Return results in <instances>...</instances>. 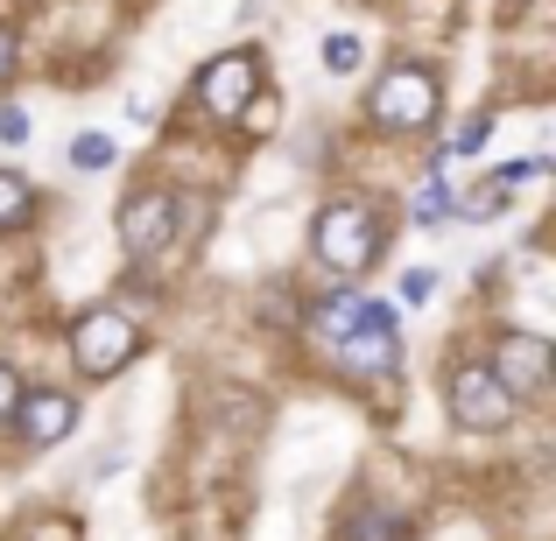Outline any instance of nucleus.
<instances>
[{
    "label": "nucleus",
    "instance_id": "4",
    "mask_svg": "<svg viewBox=\"0 0 556 541\" xmlns=\"http://www.w3.org/2000/svg\"><path fill=\"white\" fill-rule=\"evenodd\" d=\"M135 352H141V331H135V317H121V310H85L78 324H71V359L92 379L121 373Z\"/></svg>",
    "mask_w": 556,
    "mask_h": 541
},
{
    "label": "nucleus",
    "instance_id": "17",
    "mask_svg": "<svg viewBox=\"0 0 556 541\" xmlns=\"http://www.w3.org/2000/svg\"><path fill=\"white\" fill-rule=\"evenodd\" d=\"M486 127H493V120H486V113H472V120H465V127H458V155H472V149H486Z\"/></svg>",
    "mask_w": 556,
    "mask_h": 541
},
{
    "label": "nucleus",
    "instance_id": "14",
    "mask_svg": "<svg viewBox=\"0 0 556 541\" xmlns=\"http://www.w3.org/2000/svg\"><path fill=\"white\" fill-rule=\"evenodd\" d=\"M359 56H367V50H359V36H325V70H331V78H339V70H353Z\"/></svg>",
    "mask_w": 556,
    "mask_h": 541
},
{
    "label": "nucleus",
    "instance_id": "9",
    "mask_svg": "<svg viewBox=\"0 0 556 541\" xmlns=\"http://www.w3.org/2000/svg\"><path fill=\"white\" fill-rule=\"evenodd\" d=\"M8 422L22 429V443L50 450V443H64V436L78 429V401H71V394H22Z\"/></svg>",
    "mask_w": 556,
    "mask_h": 541
},
{
    "label": "nucleus",
    "instance_id": "1",
    "mask_svg": "<svg viewBox=\"0 0 556 541\" xmlns=\"http://www.w3.org/2000/svg\"><path fill=\"white\" fill-rule=\"evenodd\" d=\"M311 331L325 338L331 365H339V373H359V379L394 373V359H402V324H394V310H388V302L353 296V288H339V296H317Z\"/></svg>",
    "mask_w": 556,
    "mask_h": 541
},
{
    "label": "nucleus",
    "instance_id": "10",
    "mask_svg": "<svg viewBox=\"0 0 556 541\" xmlns=\"http://www.w3.org/2000/svg\"><path fill=\"white\" fill-rule=\"evenodd\" d=\"M28 218H36V183L14 177V169H0V232L28 226Z\"/></svg>",
    "mask_w": 556,
    "mask_h": 541
},
{
    "label": "nucleus",
    "instance_id": "12",
    "mask_svg": "<svg viewBox=\"0 0 556 541\" xmlns=\"http://www.w3.org/2000/svg\"><path fill=\"white\" fill-rule=\"evenodd\" d=\"M507 204V183L501 177H486L479 190H465V197H451V218H493Z\"/></svg>",
    "mask_w": 556,
    "mask_h": 541
},
{
    "label": "nucleus",
    "instance_id": "20",
    "mask_svg": "<svg viewBox=\"0 0 556 541\" xmlns=\"http://www.w3.org/2000/svg\"><path fill=\"white\" fill-rule=\"evenodd\" d=\"M535 169H543V163H507V169H493V177H501V183H529Z\"/></svg>",
    "mask_w": 556,
    "mask_h": 541
},
{
    "label": "nucleus",
    "instance_id": "21",
    "mask_svg": "<svg viewBox=\"0 0 556 541\" xmlns=\"http://www.w3.org/2000/svg\"><path fill=\"white\" fill-rule=\"evenodd\" d=\"M8 70H14V28L0 22V78H8Z\"/></svg>",
    "mask_w": 556,
    "mask_h": 541
},
{
    "label": "nucleus",
    "instance_id": "16",
    "mask_svg": "<svg viewBox=\"0 0 556 541\" xmlns=\"http://www.w3.org/2000/svg\"><path fill=\"white\" fill-rule=\"evenodd\" d=\"M0 141H8V149H22V141H28V113L22 106H0Z\"/></svg>",
    "mask_w": 556,
    "mask_h": 541
},
{
    "label": "nucleus",
    "instance_id": "13",
    "mask_svg": "<svg viewBox=\"0 0 556 541\" xmlns=\"http://www.w3.org/2000/svg\"><path fill=\"white\" fill-rule=\"evenodd\" d=\"M71 163H78V169H106L113 163V141L106 134H78V141H71Z\"/></svg>",
    "mask_w": 556,
    "mask_h": 541
},
{
    "label": "nucleus",
    "instance_id": "11",
    "mask_svg": "<svg viewBox=\"0 0 556 541\" xmlns=\"http://www.w3.org/2000/svg\"><path fill=\"white\" fill-rule=\"evenodd\" d=\"M345 541H408V520L380 514V506H359V514L345 520Z\"/></svg>",
    "mask_w": 556,
    "mask_h": 541
},
{
    "label": "nucleus",
    "instance_id": "7",
    "mask_svg": "<svg viewBox=\"0 0 556 541\" xmlns=\"http://www.w3.org/2000/svg\"><path fill=\"white\" fill-rule=\"evenodd\" d=\"M121 240H127L135 260H155L177 240V197H169V190H135V197L121 204Z\"/></svg>",
    "mask_w": 556,
    "mask_h": 541
},
{
    "label": "nucleus",
    "instance_id": "2",
    "mask_svg": "<svg viewBox=\"0 0 556 541\" xmlns=\"http://www.w3.org/2000/svg\"><path fill=\"white\" fill-rule=\"evenodd\" d=\"M317 260H325L331 274H367L374 260H380V218H374V204H359V197H339V204H325L317 211Z\"/></svg>",
    "mask_w": 556,
    "mask_h": 541
},
{
    "label": "nucleus",
    "instance_id": "5",
    "mask_svg": "<svg viewBox=\"0 0 556 541\" xmlns=\"http://www.w3.org/2000/svg\"><path fill=\"white\" fill-rule=\"evenodd\" d=\"M451 415H458V429H507L515 394L493 379L486 359H465V365H451Z\"/></svg>",
    "mask_w": 556,
    "mask_h": 541
},
{
    "label": "nucleus",
    "instance_id": "8",
    "mask_svg": "<svg viewBox=\"0 0 556 541\" xmlns=\"http://www.w3.org/2000/svg\"><path fill=\"white\" fill-rule=\"evenodd\" d=\"M493 379H501L515 401H529V394H543L549 387V345L543 338H529V331H507L501 345H493Z\"/></svg>",
    "mask_w": 556,
    "mask_h": 541
},
{
    "label": "nucleus",
    "instance_id": "18",
    "mask_svg": "<svg viewBox=\"0 0 556 541\" xmlns=\"http://www.w3.org/2000/svg\"><path fill=\"white\" fill-rule=\"evenodd\" d=\"M430 288H437V274H430V268L402 274V302H430Z\"/></svg>",
    "mask_w": 556,
    "mask_h": 541
},
{
    "label": "nucleus",
    "instance_id": "6",
    "mask_svg": "<svg viewBox=\"0 0 556 541\" xmlns=\"http://www.w3.org/2000/svg\"><path fill=\"white\" fill-rule=\"evenodd\" d=\"M254 92H261V56L254 50L212 56V64L198 70V106L218 113V120H240V113L254 106Z\"/></svg>",
    "mask_w": 556,
    "mask_h": 541
},
{
    "label": "nucleus",
    "instance_id": "3",
    "mask_svg": "<svg viewBox=\"0 0 556 541\" xmlns=\"http://www.w3.org/2000/svg\"><path fill=\"white\" fill-rule=\"evenodd\" d=\"M437 106H444V92H437V78L422 64H402L388 70V78L374 85L367 113L380 127H394V134H416V127H437Z\"/></svg>",
    "mask_w": 556,
    "mask_h": 541
},
{
    "label": "nucleus",
    "instance_id": "19",
    "mask_svg": "<svg viewBox=\"0 0 556 541\" xmlns=\"http://www.w3.org/2000/svg\"><path fill=\"white\" fill-rule=\"evenodd\" d=\"M14 401H22V379H14V365H0V422L14 415Z\"/></svg>",
    "mask_w": 556,
    "mask_h": 541
},
{
    "label": "nucleus",
    "instance_id": "15",
    "mask_svg": "<svg viewBox=\"0 0 556 541\" xmlns=\"http://www.w3.org/2000/svg\"><path fill=\"white\" fill-rule=\"evenodd\" d=\"M416 218H422V226H437V218H451V190H444V183H430V190L416 197Z\"/></svg>",
    "mask_w": 556,
    "mask_h": 541
}]
</instances>
